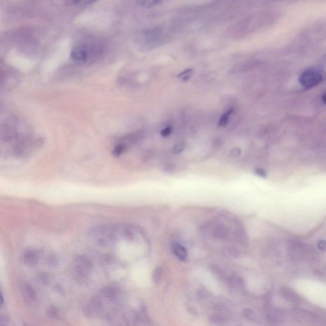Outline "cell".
Here are the masks:
<instances>
[{"instance_id": "1", "label": "cell", "mask_w": 326, "mask_h": 326, "mask_svg": "<svg viewBox=\"0 0 326 326\" xmlns=\"http://www.w3.org/2000/svg\"><path fill=\"white\" fill-rule=\"evenodd\" d=\"M103 48L98 43L80 44L72 48L70 57L72 60L81 64H85L95 61L102 55Z\"/></svg>"}, {"instance_id": "2", "label": "cell", "mask_w": 326, "mask_h": 326, "mask_svg": "<svg viewBox=\"0 0 326 326\" xmlns=\"http://www.w3.org/2000/svg\"><path fill=\"white\" fill-rule=\"evenodd\" d=\"M89 239L92 243L100 246H108L118 239L116 228L111 226L94 227L90 231Z\"/></svg>"}, {"instance_id": "3", "label": "cell", "mask_w": 326, "mask_h": 326, "mask_svg": "<svg viewBox=\"0 0 326 326\" xmlns=\"http://www.w3.org/2000/svg\"><path fill=\"white\" fill-rule=\"evenodd\" d=\"M93 265L92 262L82 255H77L74 259L73 274L76 281L80 284H86L91 278Z\"/></svg>"}, {"instance_id": "4", "label": "cell", "mask_w": 326, "mask_h": 326, "mask_svg": "<svg viewBox=\"0 0 326 326\" xmlns=\"http://www.w3.org/2000/svg\"><path fill=\"white\" fill-rule=\"evenodd\" d=\"M288 252L291 259L295 261H312L315 259L316 255L312 246L296 240H292L289 242Z\"/></svg>"}, {"instance_id": "5", "label": "cell", "mask_w": 326, "mask_h": 326, "mask_svg": "<svg viewBox=\"0 0 326 326\" xmlns=\"http://www.w3.org/2000/svg\"><path fill=\"white\" fill-rule=\"evenodd\" d=\"M323 80V74L317 68H309L304 71L299 77V82L305 89L314 88Z\"/></svg>"}, {"instance_id": "6", "label": "cell", "mask_w": 326, "mask_h": 326, "mask_svg": "<svg viewBox=\"0 0 326 326\" xmlns=\"http://www.w3.org/2000/svg\"><path fill=\"white\" fill-rule=\"evenodd\" d=\"M160 35L157 30H146L138 35L136 39V45L144 49H151L158 45Z\"/></svg>"}, {"instance_id": "7", "label": "cell", "mask_w": 326, "mask_h": 326, "mask_svg": "<svg viewBox=\"0 0 326 326\" xmlns=\"http://www.w3.org/2000/svg\"><path fill=\"white\" fill-rule=\"evenodd\" d=\"M103 299L100 296L92 297L83 308L85 316L88 317L100 316L103 312Z\"/></svg>"}, {"instance_id": "8", "label": "cell", "mask_w": 326, "mask_h": 326, "mask_svg": "<svg viewBox=\"0 0 326 326\" xmlns=\"http://www.w3.org/2000/svg\"><path fill=\"white\" fill-rule=\"evenodd\" d=\"M19 289L25 305L30 307H34L36 306L37 302L36 292L30 284L26 282L22 283L20 284Z\"/></svg>"}, {"instance_id": "9", "label": "cell", "mask_w": 326, "mask_h": 326, "mask_svg": "<svg viewBox=\"0 0 326 326\" xmlns=\"http://www.w3.org/2000/svg\"><path fill=\"white\" fill-rule=\"evenodd\" d=\"M100 296L112 303H117L120 300L121 292L116 285L106 286L100 291Z\"/></svg>"}, {"instance_id": "10", "label": "cell", "mask_w": 326, "mask_h": 326, "mask_svg": "<svg viewBox=\"0 0 326 326\" xmlns=\"http://www.w3.org/2000/svg\"><path fill=\"white\" fill-rule=\"evenodd\" d=\"M280 294L284 299L290 302L297 303L301 300L300 295L288 286H284L280 290Z\"/></svg>"}, {"instance_id": "11", "label": "cell", "mask_w": 326, "mask_h": 326, "mask_svg": "<svg viewBox=\"0 0 326 326\" xmlns=\"http://www.w3.org/2000/svg\"><path fill=\"white\" fill-rule=\"evenodd\" d=\"M39 252L34 250H27L23 255L24 263L28 266H34L38 263Z\"/></svg>"}, {"instance_id": "12", "label": "cell", "mask_w": 326, "mask_h": 326, "mask_svg": "<svg viewBox=\"0 0 326 326\" xmlns=\"http://www.w3.org/2000/svg\"><path fill=\"white\" fill-rule=\"evenodd\" d=\"M172 251L174 255L177 257L180 261L186 262L188 259V252L186 248L182 244L179 243H174L172 244Z\"/></svg>"}, {"instance_id": "13", "label": "cell", "mask_w": 326, "mask_h": 326, "mask_svg": "<svg viewBox=\"0 0 326 326\" xmlns=\"http://www.w3.org/2000/svg\"><path fill=\"white\" fill-rule=\"evenodd\" d=\"M230 231L223 224H218L213 228L212 235L215 239L225 240L228 239Z\"/></svg>"}, {"instance_id": "14", "label": "cell", "mask_w": 326, "mask_h": 326, "mask_svg": "<svg viewBox=\"0 0 326 326\" xmlns=\"http://www.w3.org/2000/svg\"><path fill=\"white\" fill-rule=\"evenodd\" d=\"M209 268H210L211 274L213 275L216 280H217V281L221 283H227L228 279H227L225 274H224V272H222L219 266L214 265V264H211Z\"/></svg>"}, {"instance_id": "15", "label": "cell", "mask_w": 326, "mask_h": 326, "mask_svg": "<svg viewBox=\"0 0 326 326\" xmlns=\"http://www.w3.org/2000/svg\"><path fill=\"white\" fill-rule=\"evenodd\" d=\"M138 5L144 8H151L162 3L163 0H135Z\"/></svg>"}, {"instance_id": "16", "label": "cell", "mask_w": 326, "mask_h": 326, "mask_svg": "<svg viewBox=\"0 0 326 326\" xmlns=\"http://www.w3.org/2000/svg\"><path fill=\"white\" fill-rule=\"evenodd\" d=\"M163 277V270L161 267H157L154 269L153 274H152V279L155 285H159L162 281Z\"/></svg>"}, {"instance_id": "17", "label": "cell", "mask_w": 326, "mask_h": 326, "mask_svg": "<svg viewBox=\"0 0 326 326\" xmlns=\"http://www.w3.org/2000/svg\"><path fill=\"white\" fill-rule=\"evenodd\" d=\"M126 148V145L124 143H119V144L114 147V149L112 150V154L115 157H120V156L124 153Z\"/></svg>"}, {"instance_id": "18", "label": "cell", "mask_w": 326, "mask_h": 326, "mask_svg": "<svg viewBox=\"0 0 326 326\" xmlns=\"http://www.w3.org/2000/svg\"><path fill=\"white\" fill-rule=\"evenodd\" d=\"M233 112H234V109H230L221 116L219 121V126L225 127L228 124L230 117L233 113Z\"/></svg>"}, {"instance_id": "19", "label": "cell", "mask_w": 326, "mask_h": 326, "mask_svg": "<svg viewBox=\"0 0 326 326\" xmlns=\"http://www.w3.org/2000/svg\"><path fill=\"white\" fill-rule=\"evenodd\" d=\"M209 322L212 325H222L226 323V319L221 315L214 314L209 317Z\"/></svg>"}, {"instance_id": "20", "label": "cell", "mask_w": 326, "mask_h": 326, "mask_svg": "<svg viewBox=\"0 0 326 326\" xmlns=\"http://www.w3.org/2000/svg\"><path fill=\"white\" fill-rule=\"evenodd\" d=\"M242 314H243L244 316L248 321H254L256 319V315H255V312L252 310L250 309V308H245V309H244Z\"/></svg>"}, {"instance_id": "21", "label": "cell", "mask_w": 326, "mask_h": 326, "mask_svg": "<svg viewBox=\"0 0 326 326\" xmlns=\"http://www.w3.org/2000/svg\"><path fill=\"white\" fill-rule=\"evenodd\" d=\"M193 69H187L178 74L177 77L178 78L181 79L182 80L186 81L190 79V77L193 74Z\"/></svg>"}, {"instance_id": "22", "label": "cell", "mask_w": 326, "mask_h": 326, "mask_svg": "<svg viewBox=\"0 0 326 326\" xmlns=\"http://www.w3.org/2000/svg\"><path fill=\"white\" fill-rule=\"evenodd\" d=\"M185 147H186V144H185L184 142H178V144L175 145V146L173 147L172 153L174 154L181 153L184 151Z\"/></svg>"}, {"instance_id": "23", "label": "cell", "mask_w": 326, "mask_h": 326, "mask_svg": "<svg viewBox=\"0 0 326 326\" xmlns=\"http://www.w3.org/2000/svg\"><path fill=\"white\" fill-rule=\"evenodd\" d=\"M226 254L230 257H238L239 256L240 251L237 248L234 247L227 248L226 250Z\"/></svg>"}, {"instance_id": "24", "label": "cell", "mask_w": 326, "mask_h": 326, "mask_svg": "<svg viewBox=\"0 0 326 326\" xmlns=\"http://www.w3.org/2000/svg\"><path fill=\"white\" fill-rule=\"evenodd\" d=\"M47 263L50 266H56L58 264V259L56 255L50 254L47 257Z\"/></svg>"}, {"instance_id": "25", "label": "cell", "mask_w": 326, "mask_h": 326, "mask_svg": "<svg viewBox=\"0 0 326 326\" xmlns=\"http://www.w3.org/2000/svg\"><path fill=\"white\" fill-rule=\"evenodd\" d=\"M97 0H74V3L78 5H89L94 3Z\"/></svg>"}, {"instance_id": "26", "label": "cell", "mask_w": 326, "mask_h": 326, "mask_svg": "<svg viewBox=\"0 0 326 326\" xmlns=\"http://www.w3.org/2000/svg\"><path fill=\"white\" fill-rule=\"evenodd\" d=\"M47 314L48 316L51 317V318H56L57 316H58V311L56 307H53V306H52V307L48 308L47 310Z\"/></svg>"}, {"instance_id": "27", "label": "cell", "mask_w": 326, "mask_h": 326, "mask_svg": "<svg viewBox=\"0 0 326 326\" xmlns=\"http://www.w3.org/2000/svg\"><path fill=\"white\" fill-rule=\"evenodd\" d=\"M171 132H172V127L168 126L163 129L162 131H161L160 134L163 137H167V136L170 135Z\"/></svg>"}, {"instance_id": "28", "label": "cell", "mask_w": 326, "mask_h": 326, "mask_svg": "<svg viewBox=\"0 0 326 326\" xmlns=\"http://www.w3.org/2000/svg\"><path fill=\"white\" fill-rule=\"evenodd\" d=\"M37 279H38V281L41 284H47L48 281V276L45 274H41L39 275L38 277H37Z\"/></svg>"}, {"instance_id": "29", "label": "cell", "mask_w": 326, "mask_h": 326, "mask_svg": "<svg viewBox=\"0 0 326 326\" xmlns=\"http://www.w3.org/2000/svg\"><path fill=\"white\" fill-rule=\"evenodd\" d=\"M255 175L258 176L259 177L265 178L267 177V175H266V171L263 169L258 168L256 169L255 170Z\"/></svg>"}, {"instance_id": "30", "label": "cell", "mask_w": 326, "mask_h": 326, "mask_svg": "<svg viewBox=\"0 0 326 326\" xmlns=\"http://www.w3.org/2000/svg\"><path fill=\"white\" fill-rule=\"evenodd\" d=\"M319 249L323 251L326 250V241L325 240H321L317 244Z\"/></svg>"}, {"instance_id": "31", "label": "cell", "mask_w": 326, "mask_h": 326, "mask_svg": "<svg viewBox=\"0 0 326 326\" xmlns=\"http://www.w3.org/2000/svg\"><path fill=\"white\" fill-rule=\"evenodd\" d=\"M231 155L234 156V157H237V156H239L240 154H241V150L239 148L233 149V150H231Z\"/></svg>"}, {"instance_id": "32", "label": "cell", "mask_w": 326, "mask_h": 326, "mask_svg": "<svg viewBox=\"0 0 326 326\" xmlns=\"http://www.w3.org/2000/svg\"><path fill=\"white\" fill-rule=\"evenodd\" d=\"M8 318L6 317H1V318H0V325L1 326H5L7 325L8 323Z\"/></svg>"}, {"instance_id": "33", "label": "cell", "mask_w": 326, "mask_h": 326, "mask_svg": "<svg viewBox=\"0 0 326 326\" xmlns=\"http://www.w3.org/2000/svg\"><path fill=\"white\" fill-rule=\"evenodd\" d=\"M323 101H324V103H326V93L324 94V96H323Z\"/></svg>"}]
</instances>
